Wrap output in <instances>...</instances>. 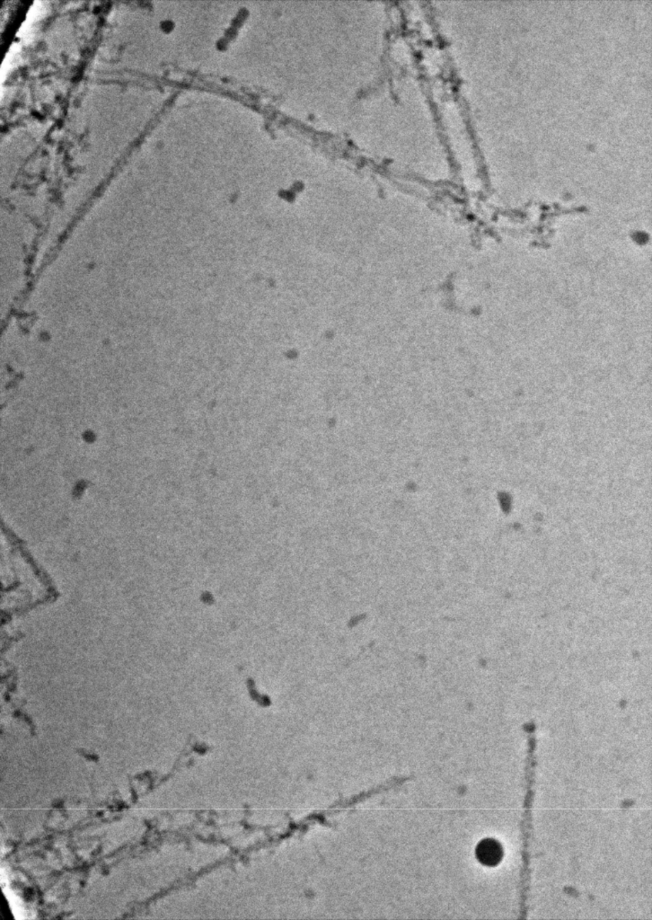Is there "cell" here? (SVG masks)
<instances>
[{
	"label": "cell",
	"mask_w": 652,
	"mask_h": 920,
	"mask_svg": "<svg viewBox=\"0 0 652 920\" xmlns=\"http://www.w3.org/2000/svg\"><path fill=\"white\" fill-rule=\"evenodd\" d=\"M478 861L486 866H496L503 858V849L499 841L493 839H486L480 841L476 849Z\"/></svg>",
	"instance_id": "cell-1"
}]
</instances>
